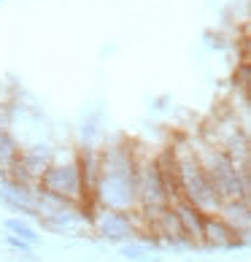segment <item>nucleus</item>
<instances>
[{"instance_id":"obj_8","label":"nucleus","mask_w":251,"mask_h":262,"mask_svg":"<svg viewBox=\"0 0 251 262\" xmlns=\"http://www.w3.org/2000/svg\"><path fill=\"white\" fill-rule=\"evenodd\" d=\"M216 213H219V216L238 232V235L248 238V232H251V203H248L246 198L224 200V203L219 206Z\"/></svg>"},{"instance_id":"obj_9","label":"nucleus","mask_w":251,"mask_h":262,"mask_svg":"<svg viewBox=\"0 0 251 262\" xmlns=\"http://www.w3.org/2000/svg\"><path fill=\"white\" fill-rule=\"evenodd\" d=\"M19 151H22V143L16 141V135L11 130H3L0 127V168H8L16 157H19Z\"/></svg>"},{"instance_id":"obj_3","label":"nucleus","mask_w":251,"mask_h":262,"mask_svg":"<svg viewBox=\"0 0 251 262\" xmlns=\"http://www.w3.org/2000/svg\"><path fill=\"white\" fill-rule=\"evenodd\" d=\"M92 230L95 235L108 241V244H127L138 238V222L132 211H117V208H92Z\"/></svg>"},{"instance_id":"obj_7","label":"nucleus","mask_w":251,"mask_h":262,"mask_svg":"<svg viewBox=\"0 0 251 262\" xmlns=\"http://www.w3.org/2000/svg\"><path fill=\"white\" fill-rule=\"evenodd\" d=\"M170 206H173V211H176L181 227H184V235L192 241V246H200V241H202V225H206L208 213L200 211L197 206H192V203L184 200V198L170 200Z\"/></svg>"},{"instance_id":"obj_10","label":"nucleus","mask_w":251,"mask_h":262,"mask_svg":"<svg viewBox=\"0 0 251 262\" xmlns=\"http://www.w3.org/2000/svg\"><path fill=\"white\" fill-rule=\"evenodd\" d=\"M3 227H6V232H11V235H19V238L30 241L33 246L38 244V241H41L38 230H35V227H33L25 216H11V219H6V222H3Z\"/></svg>"},{"instance_id":"obj_1","label":"nucleus","mask_w":251,"mask_h":262,"mask_svg":"<svg viewBox=\"0 0 251 262\" xmlns=\"http://www.w3.org/2000/svg\"><path fill=\"white\" fill-rule=\"evenodd\" d=\"M195 151H197V160H200V168L206 170L208 181L214 184L216 195L224 200H238V198H246L248 200V192H251V173L248 168H240V165L233 162L227 151H221L211 143H195Z\"/></svg>"},{"instance_id":"obj_2","label":"nucleus","mask_w":251,"mask_h":262,"mask_svg":"<svg viewBox=\"0 0 251 262\" xmlns=\"http://www.w3.org/2000/svg\"><path fill=\"white\" fill-rule=\"evenodd\" d=\"M38 189L60 195L67 203H76V206H92V200L84 189V179H81V168H79V160H76V151L62 154L60 149H54V160L41 173Z\"/></svg>"},{"instance_id":"obj_13","label":"nucleus","mask_w":251,"mask_h":262,"mask_svg":"<svg viewBox=\"0 0 251 262\" xmlns=\"http://www.w3.org/2000/svg\"><path fill=\"white\" fill-rule=\"evenodd\" d=\"M6 244L11 246V249H16L19 254H33V249H35L30 241H25V238H19V235H11V232L6 235Z\"/></svg>"},{"instance_id":"obj_4","label":"nucleus","mask_w":251,"mask_h":262,"mask_svg":"<svg viewBox=\"0 0 251 262\" xmlns=\"http://www.w3.org/2000/svg\"><path fill=\"white\" fill-rule=\"evenodd\" d=\"M138 203L146 208H159L170 203V192L159 176V168L151 157H141L138 151Z\"/></svg>"},{"instance_id":"obj_12","label":"nucleus","mask_w":251,"mask_h":262,"mask_svg":"<svg viewBox=\"0 0 251 262\" xmlns=\"http://www.w3.org/2000/svg\"><path fill=\"white\" fill-rule=\"evenodd\" d=\"M14 119H16L14 103H11V100H0V127H3V130H11V127H14Z\"/></svg>"},{"instance_id":"obj_5","label":"nucleus","mask_w":251,"mask_h":262,"mask_svg":"<svg viewBox=\"0 0 251 262\" xmlns=\"http://www.w3.org/2000/svg\"><path fill=\"white\" fill-rule=\"evenodd\" d=\"M35 189L33 184H19L11 179H3L0 181V203L14 211L16 216H25V219H38V211H35Z\"/></svg>"},{"instance_id":"obj_11","label":"nucleus","mask_w":251,"mask_h":262,"mask_svg":"<svg viewBox=\"0 0 251 262\" xmlns=\"http://www.w3.org/2000/svg\"><path fill=\"white\" fill-rule=\"evenodd\" d=\"M119 254L130 262H154L151 251L146 244H141V241H127V244H119Z\"/></svg>"},{"instance_id":"obj_6","label":"nucleus","mask_w":251,"mask_h":262,"mask_svg":"<svg viewBox=\"0 0 251 262\" xmlns=\"http://www.w3.org/2000/svg\"><path fill=\"white\" fill-rule=\"evenodd\" d=\"M248 238L238 235V232L227 225L219 213H208L206 216V225H202V241L200 246H208V249H240Z\"/></svg>"}]
</instances>
